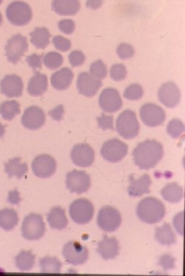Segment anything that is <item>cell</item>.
I'll return each instance as SVG.
<instances>
[{"label": "cell", "mask_w": 185, "mask_h": 276, "mask_svg": "<svg viewBox=\"0 0 185 276\" xmlns=\"http://www.w3.org/2000/svg\"><path fill=\"white\" fill-rule=\"evenodd\" d=\"M163 154V146L155 140H146L133 151L134 163L144 170L155 167L161 161Z\"/></svg>", "instance_id": "6da1fadb"}, {"label": "cell", "mask_w": 185, "mask_h": 276, "mask_svg": "<svg viewBox=\"0 0 185 276\" xmlns=\"http://www.w3.org/2000/svg\"><path fill=\"white\" fill-rule=\"evenodd\" d=\"M137 214L142 221L153 224L163 220L166 215V208L158 199L146 197L137 206Z\"/></svg>", "instance_id": "7a4b0ae2"}, {"label": "cell", "mask_w": 185, "mask_h": 276, "mask_svg": "<svg viewBox=\"0 0 185 276\" xmlns=\"http://www.w3.org/2000/svg\"><path fill=\"white\" fill-rule=\"evenodd\" d=\"M116 129L118 134L126 140L137 137L140 132V124L135 112L126 109L120 114L117 120Z\"/></svg>", "instance_id": "3957f363"}, {"label": "cell", "mask_w": 185, "mask_h": 276, "mask_svg": "<svg viewBox=\"0 0 185 276\" xmlns=\"http://www.w3.org/2000/svg\"><path fill=\"white\" fill-rule=\"evenodd\" d=\"M45 229L42 216L34 213L26 216L21 227L23 237L28 240H40L44 235Z\"/></svg>", "instance_id": "277c9868"}, {"label": "cell", "mask_w": 185, "mask_h": 276, "mask_svg": "<svg viewBox=\"0 0 185 276\" xmlns=\"http://www.w3.org/2000/svg\"><path fill=\"white\" fill-rule=\"evenodd\" d=\"M6 16L12 24L15 26H24L32 20V9L24 2L15 1L8 6Z\"/></svg>", "instance_id": "5b68a950"}, {"label": "cell", "mask_w": 185, "mask_h": 276, "mask_svg": "<svg viewBox=\"0 0 185 276\" xmlns=\"http://www.w3.org/2000/svg\"><path fill=\"white\" fill-rule=\"evenodd\" d=\"M94 206L89 200L82 198L74 201L69 208V215L75 223L86 224L92 220Z\"/></svg>", "instance_id": "8992f818"}, {"label": "cell", "mask_w": 185, "mask_h": 276, "mask_svg": "<svg viewBox=\"0 0 185 276\" xmlns=\"http://www.w3.org/2000/svg\"><path fill=\"white\" fill-rule=\"evenodd\" d=\"M98 226L106 232H113L121 226L122 218L118 210L112 206L101 208L97 219Z\"/></svg>", "instance_id": "52a82bcc"}, {"label": "cell", "mask_w": 185, "mask_h": 276, "mask_svg": "<svg viewBox=\"0 0 185 276\" xmlns=\"http://www.w3.org/2000/svg\"><path fill=\"white\" fill-rule=\"evenodd\" d=\"M101 152L106 161L118 163L127 155L128 146L118 139H112L104 143Z\"/></svg>", "instance_id": "ba28073f"}, {"label": "cell", "mask_w": 185, "mask_h": 276, "mask_svg": "<svg viewBox=\"0 0 185 276\" xmlns=\"http://www.w3.org/2000/svg\"><path fill=\"white\" fill-rule=\"evenodd\" d=\"M63 256L68 263L78 266L87 261L89 250L78 242L70 241L63 246Z\"/></svg>", "instance_id": "9c48e42d"}, {"label": "cell", "mask_w": 185, "mask_h": 276, "mask_svg": "<svg viewBox=\"0 0 185 276\" xmlns=\"http://www.w3.org/2000/svg\"><path fill=\"white\" fill-rule=\"evenodd\" d=\"M140 118L149 127L161 126L166 120V112L163 108L155 103H146L140 111Z\"/></svg>", "instance_id": "30bf717a"}, {"label": "cell", "mask_w": 185, "mask_h": 276, "mask_svg": "<svg viewBox=\"0 0 185 276\" xmlns=\"http://www.w3.org/2000/svg\"><path fill=\"white\" fill-rule=\"evenodd\" d=\"M28 49L27 39L25 37L18 34L9 38L6 45V55L8 61L16 64L24 56Z\"/></svg>", "instance_id": "8fae6325"}, {"label": "cell", "mask_w": 185, "mask_h": 276, "mask_svg": "<svg viewBox=\"0 0 185 276\" xmlns=\"http://www.w3.org/2000/svg\"><path fill=\"white\" fill-rule=\"evenodd\" d=\"M66 184L71 192L83 194L90 188V177L84 171L73 170L66 175Z\"/></svg>", "instance_id": "7c38bea8"}, {"label": "cell", "mask_w": 185, "mask_h": 276, "mask_svg": "<svg viewBox=\"0 0 185 276\" xmlns=\"http://www.w3.org/2000/svg\"><path fill=\"white\" fill-rule=\"evenodd\" d=\"M57 164L50 155H41L34 159L32 168L34 174L38 178L51 177L56 171Z\"/></svg>", "instance_id": "4fadbf2b"}, {"label": "cell", "mask_w": 185, "mask_h": 276, "mask_svg": "<svg viewBox=\"0 0 185 276\" xmlns=\"http://www.w3.org/2000/svg\"><path fill=\"white\" fill-rule=\"evenodd\" d=\"M95 154L93 149L86 143L77 144L71 152V158L74 164L80 167H89L95 161Z\"/></svg>", "instance_id": "5bb4252c"}, {"label": "cell", "mask_w": 185, "mask_h": 276, "mask_svg": "<svg viewBox=\"0 0 185 276\" xmlns=\"http://www.w3.org/2000/svg\"><path fill=\"white\" fill-rule=\"evenodd\" d=\"M160 102L168 108H175L181 100V91L174 82H167L163 84L158 90Z\"/></svg>", "instance_id": "9a60e30c"}, {"label": "cell", "mask_w": 185, "mask_h": 276, "mask_svg": "<svg viewBox=\"0 0 185 276\" xmlns=\"http://www.w3.org/2000/svg\"><path fill=\"white\" fill-rule=\"evenodd\" d=\"M99 105L104 112H116L122 108V99L118 90L107 88L100 95Z\"/></svg>", "instance_id": "2e32d148"}, {"label": "cell", "mask_w": 185, "mask_h": 276, "mask_svg": "<svg viewBox=\"0 0 185 276\" xmlns=\"http://www.w3.org/2000/svg\"><path fill=\"white\" fill-rule=\"evenodd\" d=\"M101 86L102 82L100 80L93 78L87 72H82L78 75L77 87L82 95L87 97H93L98 92Z\"/></svg>", "instance_id": "e0dca14e"}, {"label": "cell", "mask_w": 185, "mask_h": 276, "mask_svg": "<svg viewBox=\"0 0 185 276\" xmlns=\"http://www.w3.org/2000/svg\"><path fill=\"white\" fill-rule=\"evenodd\" d=\"M23 90L22 80L17 75H6L0 82V91L9 98L21 97Z\"/></svg>", "instance_id": "ac0fdd59"}, {"label": "cell", "mask_w": 185, "mask_h": 276, "mask_svg": "<svg viewBox=\"0 0 185 276\" xmlns=\"http://www.w3.org/2000/svg\"><path fill=\"white\" fill-rule=\"evenodd\" d=\"M45 114L38 106H30L24 111L22 117V124L31 130H37L44 126L45 123Z\"/></svg>", "instance_id": "d6986e66"}, {"label": "cell", "mask_w": 185, "mask_h": 276, "mask_svg": "<svg viewBox=\"0 0 185 276\" xmlns=\"http://www.w3.org/2000/svg\"><path fill=\"white\" fill-rule=\"evenodd\" d=\"M97 252L101 254L104 260L115 258L119 252V243L118 240L115 237L104 236L103 240L98 243Z\"/></svg>", "instance_id": "ffe728a7"}, {"label": "cell", "mask_w": 185, "mask_h": 276, "mask_svg": "<svg viewBox=\"0 0 185 276\" xmlns=\"http://www.w3.org/2000/svg\"><path fill=\"white\" fill-rule=\"evenodd\" d=\"M74 75L69 68H62L55 72L51 77V84L54 88L58 90H65L69 88L73 80Z\"/></svg>", "instance_id": "44dd1931"}, {"label": "cell", "mask_w": 185, "mask_h": 276, "mask_svg": "<svg viewBox=\"0 0 185 276\" xmlns=\"http://www.w3.org/2000/svg\"><path fill=\"white\" fill-rule=\"evenodd\" d=\"M152 184L150 177L148 175H143L138 179H134L130 177V185L128 188V192L131 197H140L144 194L150 193L149 186Z\"/></svg>", "instance_id": "7402d4cb"}, {"label": "cell", "mask_w": 185, "mask_h": 276, "mask_svg": "<svg viewBox=\"0 0 185 276\" xmlns=\"http://www.w3.org/2000/svg\"><path fill=\"white\" fill-rule=\"evenodd\" d=\"M48 88V79L45 75L35 72L28 84V92L34 97L42 95Z\"/></svg>", "instance_id": "603a6c76"}, {"label": "cell", "mask_w": 185, "mask_h": 276, "mask_svg": "<svg viewBox=\"0 0 185 276\" xmlns=\"http://www.w3.org/2000/svg\"><path fill=\"white\" fill-rule=\"evenodd\" d=\"M52 6L55 12L61 15H75L80 9L78 0H54Z\"/></svg>", "instance_id": "cb8c5ba5"}, {"label": "cell", "mask_w": 185, "mask_h": 276, "mask_svg": "<svg viewBox=\"0 0 185 276\" xmlns=\"http://www.w3.org/2000/svg\"><path fill=\"white\" fill-rule=\"evenodd\" d=\"M47 221L52 229H65L68 225L67 217L65 213V210L60 206L54 208L47 215Z\"/></svg>", "instance_id": "d4e9b609"}, {"label": "cell", "mask_w": 185, "mask_h": 276, "mask_svg": "<svg viewBox=\"0 0 185 276\" xmlns=\"http://www.w3.org/2000/svg\"><path fill=\"white\" fill-rule=\"evenodd\" d=\"M161 194L164 200L169 203H179L184 197V189L176 183L168 184L162 189Z\"/></svg>", "instance_id": "484cf974"}, {"label": "cell", "mask_w": 185, "mask_h": 276, "mask_svg": "<svg viewBox=\"0 0 185 276\" xmlns=\"http://www.w3.org/2000/svg\"><path fill=\"white\" fill-rule=\"evenodd\" d=\"M5 172L9 175V178L16 176L21 179L28 172V166L25 163H21V158H15L5 163Z\"/></svg>", "instance_id": "4316f807"}, {"label": "cell", "mask_w": 185, "mask_h": 276, "mask_svg": "<svg viewBox=\"0 0 185 276\" xmlns=\"http://www.w3.org/2000/svg\"><path fill=\"white\" fill-rule=\"evenodd\" d=\"M51 35L45 27L36 28L30 33L31 43L38 49H44L50 44Z\"/></svg>", "instance_id": "83f0119b"}, {"label": "cell", "mask_w": 185, "mask_h": 276, "mask_svg": "<svg viewBox=\"0 0 185 276\" xmlns=\"http://www.w3.org/2000/svg\"><path fill=\"white\" fill-rule=\"evenodd\" d=\"M18 216L16 211L10 208L0 211V227L4 231L13 229L18 225Z\"/></svg>", "instance_id": "f1b7e54d"}, {"label": "cell", "mask_w": 185, "mask_h": 276, "mask_svg": "<svg viewBox=\"0 0 185 276\" xmlns=\"http://www.w3.org/2000/svg\"><path fill=\"white\" fill-rule=\"evenodd\" d=\"M155 238L158 243L166 246L176 243V236L169 223H165L161 227L156 228Z\"/></svg>", "instance_id": "f546056e"}, {"label": "cell", "mask_w": 185, "mask_h": 276, "mask_svg": "<svg viewBox=\"0 0 185 276\" xmlns=\"http://www.w3.org/2000/svg\"><path fill=\"white\" fill-rule=\"evenodd\" d=\"M35 263V256L31 251H21L15 257V264L20 270L29 271L33 268Z\"/></svg>", "instance_id": "4dcf8cb0"}, {"label": "cell", "mask_w": 185, "mask_h": 276, "mask_svg": "<svg viewBox=\"0 0 185 276\" xmlns=\"http://www.w3.org/2000/svg\"><path fill=\"white\" fill-rule=\"evenodd\" d=\"M20 112V104L15 100L5 101L0 105V114L4 120L10 121Z\"/></svg>", "instance_id": "1f68e13d"}, {"label": "cell", "mask_w": 185, "mask_h": 276, "mask_svg": "<svg viewBox=\"0 0 185 276\" xmlns=\"http://www.w3.org/2000/svg\"><path fill=\"white\" fill-rule=\"evenodd\" d=\"M40 267L43 273H60L62 263L56 257H45L39 261Z\"/></svg>", "instance_id": "d6a6232c"}, {"label": "cell", "mask_w": 185, "mask_h": 276, "mask_svg": "<svg viewBox=\"0 0 185 276\" xmlns=\"http://www.w3.org/2000/svg\"><path fill=\"white\" fill-rule=\"evenodd\" d=\"M63 58L58 52H51L44 56V64L50 70H56L63 64Z\"/></svg>", "instance_id": "836d02e7"}, {"label": "cell", "mask_w": 185, "mask_h": 276, "mask_svg": "<svg viewBox=\"0 0 185 276\" xmlns=\"http://www.w3.org/2000/svg\"><path fill=\"white\" fill-rule=\"evenodd\" d=\"M167 132L172 138H178L184 132V124L179 119H173L169 122Z\"/></svg>", "instance_id": "e575fe53"}, {"label": "cell", "mask_w": 185, "mask_h": 276, "mask_svg": "<svg viewBox=\"0 0 185 276\" xmlns=\"http://www.w3.org/2000/svg\"><path fill=\"white\" fill-rule=\"evenodd\" d=\"M90 75L96 79H104L107 76V67L102 61H97L90 66Z\"/></svg>", "instance_id": "d590c367"}, {"label": "cell", "mask_w": 185, "mask_h": 276, "mask_svg": "<svg viewBox=\"0 0 185 276\" xmlns=\"http://www.w3.org/2000/svg\"><path fill=\"white\" fill-rule=\"evenodd\" d=\"M143 95V90L139 84H132L123 93L125 98L129 100H140Z\"/></svg>", "instance_id": "8d00e7d4"}, {"label": "cell", "mask_w": 185, "mask_h": 276, "mask_svg": "<svg viewBox=\"0 0 185 276\" xmlns=\"http://www.w3.org/2000/svg\"><path fill=\"white\" fill-rule=\"evenodd\" d=\"M127 72L126 67L123 64H115L110 70V77L115 81H121L126 78Z\"/></svg>", "instance_id": "74e56055"}, {"label": "cell", "mask_w": 185, "mask_h": 276, "mask_svg": "<svg viewBox=\"0 0 185 276\" xmlns=\"http://www.w3.org/2000/svg\"><path fill=\"white\" fill-rule=\"evenodd\" d=\"M134 49L133 46L126 43L120 44L117 49V53L121 60L129 59L134 55Z\"/></svg>", "instance_id": "f35d334b"}, {"label": "cell", "mask_w": 185, "mask_h": 276, "mask_svg": "<svg viewBox=\"0 0 185 276\" xmlns=\"http://www.w3.org/2000/svg\"><path fill=\"white\" fill-rule=\"evenodd\" d=\"M85 60H86V57L81 51H73L69 54V61L72 67H76L83 65Z\"/></svg>", "instance_id": "ab89813d"}, {"label": "cell", "mask_w": 185, "mask_h": 276, "mask_svg": "<svg viewBox=\"0 0 185 276\" xmlns=\"http://www.w3.org/2000/svg\"><path fill=\"white\" fill-rule=\"evenodd\" d=\"M53 44L58 50L63 52H67L72 47V44L69 40L64 38V37L60 36V35L54 38Z\"/></svg>", "instance_id": "60d3db41"}, {"label": "cell", "mask_w": 185, "mask_h": 276, "mask_svg": "<svg viewBox=\"0 0 185 276\" xmlns=\"http://www.w3.org/2000/svg\"><path fill=\"white\" fill-rule=\"evenodd\" d=\"M175 258L170 254H165L160 258L158 264L164 270L172 269L175 268Z\"/></svg>", "instance_id": "b9f144b4"}, {"label": "cell", "mask_w": 185, "mask_h": 276, "mask_svg": "<svg viewBox=\"0 0 185 276\" xmlns=\"http://www.w3.org/2000/svg\"><path fill=\"white\" fill-rule=\"evenodd\" d=\"M42 58L43 55H37V54H32V55L27 57L26 61H27L29 67L35 71L36 69H41V67H42Z\"/></svg>", "instance_id": "7bdbcfd3"}, {"label": "cell", "mask_w": 185, "mask_h": 276, "mask_svg": "<svg viewBox=\"0 0 185 276\" xmlns=\"http://www.w3.org/2000/svg\"><path fill=\"white\" fill-rule=\"evenodd\" d=\"M113 120L114 117L112 116H108L105 114H102L100 117L97 118L99 127L103 130H108V129H113Z\"/></svg>", "instance_id": "ee69618b"}, {"label": "cell", "mask_w": 185, "mask_h": 276, "mask_svg": "<svg viewBox=\"0 0 185 276\" xmlns=\"http://www.w3.org/2000/svg\"><path fill=\"white\" fill-rule=\"evenodd\" d=\"M58 27L63 33L71 35L75 31V25L72 20L64 19L60 21Z\"/></svg>", "instance_id": "f6af8a7d"}, {"label": "cell", "mask_w": 185, "mask_h": 276, "mask_svg": "<svg viewBox=\"0 0 185 276\" xmlns=\"http://www.w3.org/2000/svg\"><path fill=\"white\" fill-rule=\"evenodd\" d=\"M174 225L177 231L184 235V212L180 213L178 215L175 216L174 219Z\"/></svg>", "instance_id": "bcb514c9"}, {"label": "cell", "mask_w": 185, "mask_h": 276, "mask_svg": "<svg viewBox=\"0 0 185 276\" xmlns=\"http://www.w3.org/2000/svg\"><path fill=\"white\" fill-rule=\"evenodd\" d=\"M49 115L54 120H58V121L61 120L63 119V115H64V109H63V105H59V106H57L55 109L49 112Z\"/></svg>", "instance_id": "7dc6e473"}, {"label": "cell", "mask_w": 185, "mask_h": 276, "mask_svg": "<svg viewBox=\"0 0 185 276\" xmlns=\"http://www.w3.org/2000/svg\"><path fill=\"white\" fill-rule=\"evenodd\" d=\"M20 201H21V198L19 197V193L16 189L9 191L8 202H9L11 204L18 205Z\"/></svg>", "instance_id": "c3c4849f"}, {"label": "cell", "mask_w": 185, "mask_h": 276, "mask_svg": "<svg viewBox=\"0 0 185 276\" xmlns=\"http://www.w3.org/2000/svg\"><path fill=\"white\" fill-rule=\"evenodd\" d=\"M104 0H87L86 6L89 9H98L102 6Z\"/></svg>", "instance_id": "681fc988"}, {"label": "cell", "mask_w": 185, "mask_h": 276, "mask_svg": "<svg viewBox=\"0 0 185 276\" xmlns=\"http://www.w3.org/2000/svg\"><path fill=\"white\" fill-rule=\"evenodd\" d=\"M5 132H6V130H5V126H3V125H2L1 123H0V138L3 137Z\"/></svg>", "instance_id": "f907efd6"}, {"label": "cell", "mask_w": 185, "mask_h": 276, "mask_svg": "<svg viewBox=\"0 0 185 276\" xmlns=\"http://www.w3.org/2000/svg\"><path fill=\"white\" fill-rule=\"evenodd\" d=\"M2 19H3V18H2V15L0 14V25H1L2 23Z\"/></svg>", "instance_id": "816d5d0a"}, {"label": "cell", "mask_w": 185, "mask_h": 276, "mask_svg": "<svg viewBox=\"0 0 185 276\" xmlns=\"http://www.w3.org/2000/svg\"><path fill=\"white\" fill-rule=\"evenodd\" d=\"M2 1H3V0H0V4H1Z\"/></svg>", "instance_id": "f5cc1de1"}]
</instances>
